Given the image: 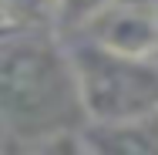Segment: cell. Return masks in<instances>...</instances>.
<instances>
[{
	"instance_id": "cell-2",
	"label": "cell",
	"mask_w": 158,
	"mask_h": 155,
	"mask_svg": "<svg viewBox=\"0 0 158 155\" xmlns=\"http://www.w3.org/2000/svg\"><path fill=\"white\" fill-rule=\"evenodd\" d=\"M67 61L84 122H125L158 108V67L148 58H128L88 41L71 44Z\"/></svg>"
},
{
	"instance_id": "cell-8",
	"label": "cell",
	"mask_w": 158,
	"mask_h": 155,
	"mask_svg": "<svg viewBox=\"0 0 158 155\" xmlns=\"http://www.w3.org/2000/svg\"><path fill=\"white\" fill-rule=\"evenodd\" d=\"M155 7H158V0H155Z\"/></svg>"
},
{
	"instance_id": "cell-7",
	"label": "cell",
	"mask_w": 158,
	"mask_h": 155,
	"mask_svg": "<svg viewBox=\"0 0 158 155\" xmlns=\"http://www.w3.org/2000/svg\"><path fill=\"white\" fill-rule=\"evenodd\" d=\"M0 27H14V24L7 20V14H3V7H0Z\"/></svg>"
},
{
	"instance_id": "cell-6",
	"label": "cell",
	"mask_w": 158,
	"mask_h": 155,
	"mask_svg": "<svg viewBox=\"0 0 158 155\" xmlns=\"http://www.w3.org/2000/svg\"><path fill=\"white\" fill-rule=\"evenodd\" d=\"M114 0H57L54 10V34L67 37V34H81L104 7H111Z\"/></svg>"
},
{
	"instance_id": "cell-1",
	"label": "cell",
	"mask_w": 158,
	"mask_h": 155,
	"mask_svg": "<svg viewBox=\"0 0 158 155\" xmlns=\"http://www.w3.org/2000/svg\"><path fill=\"white\" fill-rule=\"evenodd\" d=\"M0 122L37 142L84 125L67 47L54 31L0 27Z\"/></svg>"
},
{
	"instance_id": "cell-3",
	"label": "cell",
	"mask_w": 158,
	"mask_h": 155,
	"mask_svg": "<svg viewBox=\"0 0 158 155\" xmlns=\"http://www.w3.org/2000/svg\"><path fill=\"white\" fill-rule=\"evenodd\" d=\"M108 51L128 58H155L158 54V7L155 0H114L84 27Z\"/></svg>"
},
{
	"instance_id": "cell-5",
	"label": "cell",
	"mask_w": 158,
	"mask_h": 155,
	"mask_svg": "<svg viewBox=\"0 0 158 155\" xmlns=\"http://www.w3.org/2000/svg\"><path fill=\"white\" fill-rule=\"evenodd\" d=\"M7 20L24 31H54L57 0H0Z\"/></svg>"
},
{
	"instance_id": "cell-4",
	"label": "cell",
	"mask_w": 158,
	"mask_h": 155,
	"mask_svg": "<svg viewBox=\"0 0 158 155\" xmlns=\"http://www.w3.org/2000/svg\"><path fill=\"white\" fill-rule=\"evenodd\" d=\"M84 152L98 155H158V108L125 122H88L77 128Z\"/></svg>"
}]
</instances>
